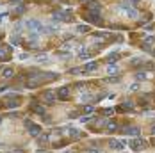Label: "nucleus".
I'll use <instances>...</instances> for the list:
<instances>
[{
	"instance_id": "f257e3e1",
	"label": "nucleus",
	"mask_w": 155,
	"mask_h": 153,
	"mask_svg": "<svg viewBox=\"0 0 155 153\" xmlns=\"http://www.w3.org/2000/svg\"><path fill=\"white\" fill-rule=\"evenodd\" d=\"M25 27L29 30H32V32H38V34L45 32V25H43L41 21H38V20H27L25 21Z\"/></svg>"
},
{
	"instance_id": "f03ea898",
	"label": "nucleus",
	"mask_w": 155,
	"mask_h": 153,
	"mask_svg": "<svg viewBox=\"0 0 155 153\" xmlns=\"http://www.w3.org/2000/svg\"><path fill=\"white\" fill-rule=\"evenodd\" d=\"M123 144H128L132 149H141V148H146L148 146V142L144 141V139H141V137H136V139H132V141H121Z\"/></svg>"
},
{
	"instance_id": "7ed1b4c3",
	"label": "nucleus",
	"mask_w": 155,
	"mask_h": 153,
	"mask_svg": "<svg viewBox=\"0 0 155 153\" xmlns=\"http://www.w3.org/2000/svg\"><path fill=\"white\" fill-rule=\"evenodd\" d=\"M120 9H121L128 18H137V11L132 7L130 4H125V2H123V4H120Z\"/></svg>"
},
{
	"instance_id": "20e7f679",
	"label": "nucleus",
	"mask_w": 155,
	"mask_h": 153,
	"mask_svg": "<svg viewBox=\"0 0 155 153\" xmlns=\"http://www.w3.org/2000/svg\"><path fill=\"white\" fill-rule=\"evenodd\" d=\"M87 11L93 13V14H100V11H102L100 2H96V0H89V2H87Z\"/></svg>"
},
{
	"instance_id": "39448f33",
	"label": "nucleus",
	"mask_w": 155,
	"mask_h": 153,
	"mask_svg": "<svg viewBox=\"0 0 155 153\" xmlns=\"http://www.w3.org/2000/svg\"><path fill=\"white\" fill-rule=\"evenodd\" d=\"M123 134H127V135H134V137H139V135H141V130H139L137 126H125V128H123Z\"/></svg>"
},
{
	"instance_id": "423d86ee",
	"label": "nucleus",
	"mask_w": 155,
	"mask_h": 153,
	"mask_svg": "<svg viewBox=\"0 0 155 153\" xmlns=\"http://www.w3.org/2000/svg\"><path fill=\"white\" fill-rule=\"evenodd\" d=\"M57 96H59L61 100H68V98H70V87H66V85H62L61 89L57 91Z\"/></svg>"
},
{
	"instance_id": "0eeeda50",
	"label": "nucleus",
	"mask_w": 155,
	"mask_h": 153,
	"mask_svg": "<svg viewBox=\"0 0 155 153\" xmlns=\"http://www.w3.org/2000/svg\"><path fill=\"white\" fill-rule=\"evenodd\" d=\"M29 134H30V137H38V135H41V126L32 123V125L29 126Z\"/></svg>"
},
{
	"instance_id": "6e6552de",
	"label": "nucleus",
	"mask_w": 155,
	"mask_h": 153,
	"mask_svg": "<svg viewBox=\"0 0 155 153\" xmlns=\"http://www.w3.org/2000/svg\"><path fill=\"white\" fill-rule=\"evenodd\" d=\"M109 146H110V148H113V149H116V151H121L125 144H123L121 141H116V139H113V141H110V142H109Z\"/></svg>"
},
{
	"instance_id": "1a4fd4ad",
	"label": "nucleus",
	"mask_w": 155,
	"mask_h": 153,
	"mask_svg": "<svg viewBox=\"0 0 155 153\" xmlns=\"http://www.w3.org/2000/svg\"><path fill=\"white\" fill-rule=\"evenodd\" d=\"M52 20L54 21H62V20H66V14L62 11H55V13H52Z\"/></svg>"
},
{
	"instance_id": "9d476101",
	"label": "nucleus",
	"mask_w": 155,
	"mask_h": 153,
	"mask_svg": "<svg viewBox=\"0 0 155 153\" xmlns=\"http://www.w3.org/2000/svg\"><path fill=\"white\" fill-rule=\"evenodd\" d=\"M43 98H45L47 103H54V102H55V94H54L52 91H47L45 94H43Z\"/></svg>"
},
{
	"instance_id": "9b49d317",
	"label": "nucleus",
	"mask_w": 155,
	"mask_h": 153,
	"mask_svg": "<svg viewBox=\"0 0 155 153\" xmlns=\"http://www.w3.org/2000/svg\"><path fill=\"white\" fill-rule=\"evenodd\" d=\"M98 68V64L96 62H87L86 66H84V73H89V71H95Z\"/></svg>"
},
{
	"instance_id": "f8f14e48",
	"label": "nucleus",
	"mask_w": 155,
	"mask_h": 153,
	"mask_svg": "<svg viewBox=\"0 0 155 153\" xmlns=\"http://www.w3.org/2000/svg\"><path fill=\"white\" fill-rule=\"evenodd\" d=\"M105 128H107V132H116L120 126H118V123H116V121H109V123L105 125Z\"/></svg>"
},
{
	"instance_id": "ddd939ff",
	"label": "nucleus",
	"mask_w": 155,
	"mask_h": 153,
	"mask_svg": "<svg viewBox=\"0 0 155 153\" xmlns=\"http://www.w3.org/2000/svg\"><path fill=\"white\" fill-rule=\"evenodd\" d=\"M87 20H89V21H93V23H100V21H102V18H100V14H93V13H89V14H87Z\"/></svg>"
},
{
	"instance_id": "4468645a",
	"label": "nucleus",
	"mask_w": 155,
	"mask_h": 153,
	"mask_svg": "<svg viewBox=\"0 0 155 153\" xmlns=\"http://www.w3.org/2000/svg\"><path fill=\"white\" fill-rule=\"evenodd\" d=\"M79 57H80L82 61H86V59H89V52H87L86 48H79Z\"/></svg>"
},
{
	"instance_id": "2eb2a0df",
	"label": "nucleus",
	"mask_w": 155,
	"mask_h": 153,
	"mask_svg": "<svg viewBox=\"0 0 155 153\" xmlns=\"http://www.w3.org/2000/svg\"><path fill=\"white\" fill-rule=\"evenodd\" d=\"M118 59H120V54H118V52H113V54L107 55V61H109V62H116Z\"/></svg>"
},
{
	"instance_id": "dca6fc26",
	"label": "nucleus",
	"mask_w": 155,
	"mask_h": 153,
	"mask_svg": "<svg viewBox=\"0 0 155 153\" xmlns=\"http://www.w3.org/2000/svg\"><path fill=\"white\" fill-rule=\"evenodd\" d=\"M107 73H109V75L118 73V66H116V62H113V64H109V66H107Z\"/></svg>"
},
{
	"instance_id": "f3484780",
	"label": "nucleus",
	"mask_w": 155,
	"mask_h": 153,
	"mask_svg": "<svg viewBox=\"0 0 155 153\" xmlns=\"http://www.w3.org/2000/svg\"><path fill=\"white\" fill-rule=\"evenodd\" d=\"M57 29H59V27H57L55 23H50L48 27H45V32H47V34H52V32H55Z\"/></svg>"
},
{
	"instance_id": "a211bd4d",
	"label": "nucleus",
	"mask_w": 155,
	"mask_h": 153,
	"mask_svg": "<svg viewBox=\"0 0 155 153\" xmlns=\"http://www.w3.org/2000/svg\"><path fill=\"white\" fill-rule=\"evenodd\" d=\"M13 73H14L13 68H4V70H2V75H4L6 78H7V77H13Z\"/></svg>"
},
{
	"instance_id": "6ab92c4d",
	"label": "nucleus",
	"mask_w": 155,
	"mask_h": 153,
	"mask_svg": "<svg viewBox=\"0 0 155 153\" xmlns=\"http://www.w3.org/2000/svg\"><path fill=\"white\" fill-rule=\"evenodd\" d=\"M11 45H13V47H18V45H20V36H18V34L11 36Z\"/></svg>"
},
{
	"instance_id": "aec40b11",
	"label": "nucleus",
	"mask_w": 155,
	"mask_h": 153,
	"mask_svg": "<svg viewBox=\"0 0 155 153\" xmlns=\"http://www.w3.org/2000/svg\"><path fill=\"white\" fill-rule=\"evenodd\" d=\"M66 134H68V135H73V137H79V135H80V132H79V130H75V128H68V130H66Z\"/></svg>"
},
{
	"instance_id": "412c9836",
	"label": "nucleus",
	"mask_w": 155,
	"mask_h": 153,
	"mask_svg": "<svg viewBox=\"0 0 155 153\" xmlns=\"http://www.w3.org/2000/svg\"><path fill=\"white\" fill-rule=\"evenodd\" d=\"M132 107H134V103H132V102H125V103L120 107V111H128V109H132Z\"/></svg>"
},
{
	"instance_id": "4be33fe9",
	"label": "nucleus",
	"mask_w": 155,
	"mask_h": 153,
	"mask_svg": "<svg viewBox=\"0 0 155 153\" xmlns=\"http://www.w3.org/2000/svg\"><path fill=\"white\" fill-rule=\"evenodd\" d=\"M84 112H86L87 116H91V114L95 112V107H93V105H86V107H84Z\"/></svg>"
},
{
	"instance_id": "5701e85b",
	"label": "nucleus",
	"mask_w": 155,
	"mask_h": 153,
	"mask_svg": "<svg viewBox=\"0 0 155 153\" xmlns=\"http://www.w3.org/2000/svg\"><path fill=\"white\" fill-rule=\"evenodd\" d=\"M136 78L141 82V80H146L148 78V73H144V71H139V73H136Z\"/></svg>"
},
{
	"instance_id": "b1692460",
	"label": "nucleus",
	"mask_w": 155,
	"mask_h": 153,
	"mask_svg": "<svg viewBox=\"0 0 155 153\" xmlns=\"http://www.w3.org/2000/svg\"><path fill=\"white\" fill-rule=\"evenodd\" d=\"M48 61V57L45 55V54H39V55H36V62H47Z\"/></svg>"
},
{
	"instance_id": "393cba45",
	"label": "nucleus",
	"mask_w": 155,
	"mask_h": 153,
	"mask_svg": "<svg viewBox=\"0 0 155 153\" xmlns=\"http://www.w3.org/2000/svg\"><path fill=\"white\" fill-rule=\"evenodd\" d=\"M34 112H38V114H45V107H43V105H34Z\"/></svg>"
},
{
	"instance_id": "a878e982",
	"label": "nucleus",
	"mask_w": 155,
	"mask_h": 153,
	"mask_svg": "<svg viewBox=\"0 0 155 153\" xmlns=\"http://www.w3.org/2000/svg\"><path fill=\"white\" fill-rule=\"evenodd\" d=\"M7 107H9V109H16V107H20V100H14V102H7Z\"/></svg>"
},
{
	"instance_id": "bb28decb",
	"label": "nucleus",
	"mask_w": 155,
	"mask_h": 153,
	"mask_svg": "<svg viewBox=\"0 0 155 153\" xmlns=\"http://www.w3.org/2000/svg\"><path fill=\"white\" fill-rule=\"evenodd\" d=\"M89 98H91V94H89V93H82V94H80V98H79V100H80V102H82V103H84V102H87V100H89Z\"/></svg>"
},
{
	"instance_id": "cd10ccee",
	"label": "nucleus",
	"mask_w": 155,
	"mask_h": 153,
	"mask_svg": "<svg viewBox=\"0 0 155 153\" xmlns=\"http://www.w3.org/2000/svg\"><path fill=\"white\" fill-rule=\"evenodd\" d=\"M70 73H71V75H79V73H84V68H73V70H70Z\"/></svg>"
},
{
	"instance_id": "c85d7f7f",
	"label": "nucleus",
	"mask_w": 155,
	"mask_h": 153,
	"mask_svg": "<svg viewBox=\"0 0 155 153\" xmlns=\"http://www.w3.org/2000/svg\"><path fill=\"white\" fill-rule=\"evenodd\" d=\"M77 30H79V32H89V27H87V25H79Z\"/></svg>"
},
{
	"instance_id": "c756f323",
	"label": "nucleus",
	"mask_w": 155,
	"mask_h": 153,
	"mask_svg": "<svg viewBox=\"0 0 155 153\" xmlns=\"http://www.w3.org/2000/svg\"><path fill=\"white\" fill-rule=\"evenodd\" d=\"M114 114V109H103V116H113Z\"/></svg>"
},
{
	"instance_id": "7c9ffc66",
	"label": "nucleus",
	"mask_w": 155,
	"mask_h": 153,
	"mask_svg": "<svg viewBox=\"0 0 155 153\" xmlns=\"http://www.w3.org/2000/svg\"><path fill=\"white\" fill-rule=\"evenodd\" d=\"M21 29H23V23H21V21L14 25V32H16V34H18V32H21Z\"/></svg>"
},
{
	"instance_id": "2f4dec72",
	"label": "nucleus",
	"mask_w": 155,
	"mask_h": 153,
	"mask_svg": "<svg viewBox=\"0 0 155 153\" xmlns=\"http://www.w3.org/2000/svg\"><path fill=\"white\" fill-rule=\"evenodd\" d=\"M6 20H7V13H2V14H0V25H2Z\"/></svg>"
},
{
	"instance_id": "473e14b6",
	"label": "nucleus",
	"mask_w": 155,
	"mask_h": 153,
	"mask_svg": "<svg viewBox=\"0 0 155 153\" xmlns=\"http://www.w3.org/2000/svg\"><path fill=\"white\" fill-rule=\"evenodd\" d=\"M128 89H130V91H137V89H139V84H137V82H136V84H132Z\"/></svg>"
},
{
	"instance_id": "72a5a7b5",
	"label": "nucleus",
	"mask_w": 155,
	"mask_h": 153,
	"mask_svg": "<svg viewBox=\"0 0 155 153\" xmlns=\"http://www.w3.org/2000/svg\"><path fill=\"white\" fill-rule=\"evenodd\" d=\"M21 2H23V0H9V4H11V6H20Z\"/></svg>"
},
{
	"instance_id": "f704fd0d",
	"label": "nucleus",
	"mask_w": 155,
	"mask_h": 153,
	"mask_svg": "<svg viewBox=\"0 0 155 153\" xmlns=\"http://www.w3.org/2000/svg\"><path fill=\"white\" fill-rule=\"evenodd\" d=\"M89 119H91V118H89V116L86 114V116H82V118H80L79 121H80V123H87V121H89Z\"/></svg>"
},
{
	"instance_id": "c9c22d12",
	"label": "nucleus",
	"mask_w": 155,
	"mask_h": 153,
	"mask_svg": "<svg viewBox=\"0 0 155 153\" xmlns=\"http://www.w3.org/2000/svg\"><path fill=\"white\" fill-rule=\"evenodd\" d=\"M16 13H18V14L23 13V6H18V7H16Z\"/></svg>"
},
{
	"instance_id": "e433bc0d",
	"label": "nucleus",
	"mask_w": 155,
	"mask_h": 153,
	"mask_svg": "<svg viewBox=\"0 0 155 153\" xmlns=\"http://www.w3.org/2000/svg\"><path fill=\"white\" fill-rule=\"evenodd\" d=\"M130 4H137V2H141V0H128Z\"/></svg>"
},
{
	"instance_id": "4c0bfd02",
	"label": "nucleus",
	"mask_w": 155,
	"mask_h": 153,
	"mask_svg": "<svg viewBox=\"0 0 155 153\" xmlns=\"http://www.w3.org/2000/svg\"><path fill=\"white\" fill-rule=\"evenodd\" d=\"M87 153H100V151H98V149H89Z\"/></svg>"
},
{
	"instance_id": "58836bf2",
	"label": "nucleus",
	"mask_w": 155,
	"mask_h": 153,
	"mask_svg": "<svg viewBox=\"0 0 155 153\" xmlns=\"http://www.w3.org/2000/svg\"><path fill=\"white\" fill-rule=\"evenodd\" d=\"M151 134H153V135H155V125H153V126H151Z\"/></svg>"
},
{
	"instance_id": "ea45409f",
	"label": "nucleus",
	"mask_w": 155,
	"mask_h": 153,
	"mask_svg": "<svg viewBox=\"0 0 155 153\" xmlns=\"http://www.w3.org/2000/svg\"><path fill=\"white\" fill-rule=\"evenodd\" d=\"M38 153H48V151H45V149H39V151H38Z\"/></svg>"
},
{
	"instance_id": "a19ab883",
	"label": "nucleus",
	"mask_w": 155,
	"mask_h": 153,
	"mask_svg": "<svg viewBox=\"0 0 155 153\" xmlns=\"http://www.w3.org/2000/svg\"><path fill=\"white\" fill-rule=\"evenodd\" d=\"M82 2H89V0H82Z\"/></svg>"
},
{
	"instance_id": "79ce46f5",
	"label": "nucleus",
	"mask_w": 155,
	"mask_h": 153,
	"mask_svg": "<svg viewBox=\"0 0 155 153\" xmlns=\"http://www.w3.org/2000/svg\"><path fill=\"white\" fill-rule=\"evenodd\" d=\"M64 153H71V151H64Z\"/></svg>"
},
{
	"instance_id": "37998d69",
	"label": "nucleus",
	"mask_w": 155,
	"mask_h": 153,
	"mask_svg": "<svg viewBox=\"0 0 155 153\" xmlns=\"http://www.w3.org/2000/svg\"><path fill=\"white\" fill-rule=\"evenodd\" d=\"M0 123H2V118H0Z\"/></svg>"
},
{
	"instance_id": "c03bdc74",
	"label": "nucleus",
	"mask_w": 155,
	"mask_h": 153,
	"mask_svg": "<svg viewBox=\"0 0 155 153\" xmlns=\"http://www.w3.org/2000/svg\"><path fill=\"white\" fill-rule=\"evenodd\" d=\"M153 55H155V52H153Z\"/></svg>"
},
{
	"instance_id": "a18cd8bd",
	"label": "nucleus",
	"mask_w": 155,
	"mask_h": 153,
	"mask_svg": "<svg viewBox=\"0 0 155 153\" xmlns=\"http://www.w3.org/2000/svg\"><path fill=\"white\" fill-rule=\"evenodd\" d=\"M0 48H2V47H0Z\"/></svg>"
}]
</instances>
